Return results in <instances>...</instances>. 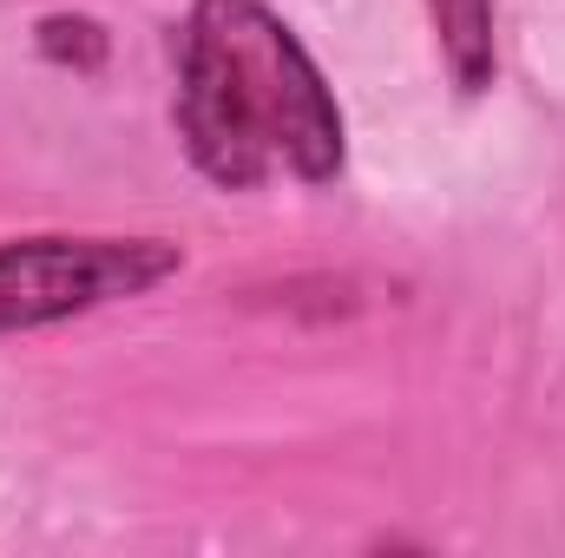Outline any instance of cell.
<instances>
[{
  "label": "cell",
  "instance_id": "6da1fadb",
  "mask_svg": "<svg viewBox=\"0 0 565 558\" xmlns=\"http://www.w3.org/2000/svg\"><path fill=\"white\" fill-rule=\"evenodd\" d=\"M178 132L224 191L277 171L329 184L342 171V112L302 40L264 0H198L178 33Z\"/></svg>",
  "mask_w": 565,
  "mask_h": 558
},
{
  "label": "cell",
  "instance_id": "7a4b0ae2",
  "mask_svg": "<svg viewBox=\"0 0 565 558\" xmlns=\"http://www.w3.org/2000/svg\"><path fill=\"white\" fill-rule=\"evenodd\" d=\"M184 257L158 237H20L0 244V329H40L164 282Z\"/></svg>",
  "mask_w": 565,
  "mask_h": 558
},
{
  "label": "cell",
  "instance_id": "3957f363",
  "mask_svg": "<svg viewBox=\"0 0 565 558\" xmlns=\"http://www.w3.org/2000/svg\"><path fill=\"white\" fill-rule=\"evenodd\" d=\"M440 26V53L460 79V93H480L493 79V0H427Z\"/></svg>",
  "mask_w": 565,
  "mask_h": 558
}]
</instances>
